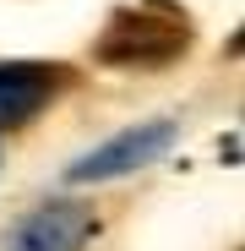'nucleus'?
<instances>
[{
	"mask_svg": "<svg viewBox=\"0 0 245 251\" xmlns=\"http://www.w3.org/2000/svg\"><path fill=\"white\" fill-rule=\"evenodd\" d=\"M191 50V17L169 0H136V6H120L109 17V27L98 33L93 55L104 66H131V71H153L169 66Z\"/></svg>",
	"mask_w": 245,
	"mask_h": 251,
	"instance_id": "1",
	"label": "nucleus"
},
{
	"mask_svg": "<svg viewBox=\"0 0 245 251\" xmlns=\"http://www.w3.org/2000/svg\"><path fill=\"white\" fill-rule=\"evenodd\" d=\"M175 131H180L175 120H147V126H131V131L109 137L104 148H93L88 158H76V164H71V180L82 186V180L131 175V170H142V164H153V158H163V153H169V148H175Z\"/></svg>",
	"mask_w": 245,
	"mask_h": 251,
	"instance_id": "2",
	"label": "nucleus"
},
{
	"mask_svg": "<svg viewBox=\"0 0 245 251\" xmlns=\"http://www.w3.org/2000/svg\"><path fill=\"white\" fill-rule=\"evenodd\" d=\"M66 88V66L49 60H0V131H17V126L38 120L55 93Z\"/></svg>",
	"mask_w": 245,
	"mask_h": 251,
	"instance_id": "3",
	"label": "nucleus"
},
{
	"mask_svg": "<svg viewBox=\"0 0 245 251\" xmlns=\"http://www.w3.org/2000/svg\"><path fill=\"white\" fill-rule=\"evenodd\" d=\"M88 240H93V207L88 202H44L11 224L6 251H82Z\"/></svg>",
	"mask_w": 245,
	"mask_h": 251,
	"instance_id": "4",
	"label": "nucleus"
}]
</instances>
